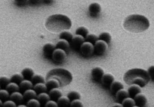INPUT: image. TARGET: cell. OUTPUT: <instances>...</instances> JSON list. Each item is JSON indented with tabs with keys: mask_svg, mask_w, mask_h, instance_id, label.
Instances as JSON below:
<instances>
[{
	"mask_svg": "<svg viewBox=\"0 0 154 107\" xmlns=\"http://www.w3.org/2000/svg\"><path fill=\"white\" fill-rule=\"evenodd\" d=\"M149 26V21L145 16L137 14L129 15L123 23L125 29L133 33L143 32L147 30Z\"/></svg>",
	"mask_w": 154,
	"mask_h": 107,
	"instance_id": "1",
	"label": "cell"
},
{
	"mask_svg": "<svg viewBox=\"0 0 154 107\" xmlns=\"http://www.w3.org/2000/svg\"><path fill=\"white\" fill-rule=\"evenodd\" d=\"M45 25L47 29L51 32L58 33L70 29L72 22L68 16L61 14H56L49 17Z\"/></svg>",
	"mask_w": 154,
	"mask_h": 107,
	"instance_id": "2",
	"label": "cell"
},
{
	"mask_svg": "<svg viewBox=\"0 0 154 107\" xmlns=\"http://www.w3.org/2000/svg\"><path fill=\"white\" fill-rule=\"evenodd\" d=\"M123 79L128 85H137L143 88L149 83L150 78L147 71L135 68L130 69L124 74Z\"/></svg>",
	"mask_w": 154,
	"mask_h": 107,
	"instance_id": "3",
	"label": "cell"
},
{
	"mask_svg": "<svg viewBox=\"0 0 154 107\" xmlns=\"http://www.w3.org/2000/svg\"><path fill=\"white\" fill-rule=\"evenodd\" d=\"M51 78L57 79L60 82V87H64L71 83L73 80V76L67 69L57 68L48 72L46 76V80Z\"/></svg>",
	"mask_w": 154,
	"mask_h": 107,
	"instance_id": "4",
	"label": "cell"
},
{
	"mask_svg": "<svg viewBox=\"0 0 154 107\" xmlns=\"http://www.w3.org/2000/svg\"><path fill=\"white\" fill-rule=\"evenodd\" d=\"M108 44L103 40H99L94 45V53L97 55H102L106 52Z\"/></svg>",
	"mask_w": 154,
	"mask_h": 107,
	"instance_id": "5",
	"label": "cell"
},
{
	"mask_svg": "<svg viewBox=\"0 0 154 107\" xmlns=\"http://www.w3.org/2000/svg\"><path fill=\"white\" fill-rule=\"evenodd\" d=\"M82 54L85 57H90L94 53V45L88 42H85L80 49Z\"/></svg>",
	"mask_w": 154,
	"mask_h": 107,
	"instance_id": "6",
	"label": "cell"
},
{
	"mask_svg": "<svg viewBox=\"0 0 154 107\" xmlns=\"http://www.w3.org/2000/svg\"><path fill=\"white\" fill-rule=\"evenodd\" d=\"M85 42V39L83 37L79 35H76L73 37L72 40L70 43V46L75 50H79L81 46Z\"/></svg>",
	"mask_w": 154,
	"mask_h": 107,
	"instance_id": "7",
	"label": "cell"
},
{
	"mask_svg": "<svg viewBox=\"0 0 154 107\" xmlns=\"http://www.w3.org/2000/svg\"><path fill=\"white\" fill-rule=\"evenodd\" d=\"M67 57L66 52L62 49H56L54 51L52 59L54 61L58 63H61L65 61Z\"/></svg>",
	"mask_w": 154,
	"mask_h": 107,
	"instance_id": "8",
	"label": "cell"
},
{
	"mask_svg": "<svg viewBox=\"0 0 154 107\" xmlns=\"http://www.w3.org/2000/svg\"><path fill=\"white\" fill-rule=\"evenodd\" d=\"M101 11V7L97 3H93L91 4L88 7V12L92 17H97Z\"/></svg>",
	"mask_w": 154,
	"mask_h": 107,
	"instance_id": "9",
	"label": "cell"
},
{
	"mask_svg": "<svg viewBox=\"0 0 154 107\" xmlns=\"http://www.w3.org/2000/svg\"><path fill=\"white\" fill-rule=\"evenodd\" d=\"M56 46L53 44L48 43L45 44L43 48V52L45 57L46 58H52L53 53L56 49Z\"/></svg>",
	"mask_w": 154,
	"mask_h": 107,
	"instance_id": "10",
	"label": "cell"
},
{
	"mask_svg": "<svg viewBox=\"0 0 154 107\" xmlns=\"http://www.w3.org/2000/svg\"><path fill=\"white\" fill-rule=\"evenodd\" d=\"M91 76L92 79L96 82L101 81L103 76L104 75L103 70L100 67H96L91 71Z\"/></svg>",
	"mask_w": 154,
	"mask_h": 107,
	"instance_id": "11",
	"label": "cell"
},
{
	"mask_svg": "<svg viewBox=\"0 0 154 107\" xmlns=\"http://www.w3.org/2000/svg\"><path fill=\"white\" fill-rule=\"evenodd\" d=\"M135 102V106L139 107H144L147 103V100L143 94H138L134 99Z\"/></svg>",
	"mask_w": 154,
	"mask_h": 107,
	"instance_id": "12",
	"label": "cell"
},
{
	"mask_svg": "<svg viewBox=\"0 0 154 107\" xmlns=\"http://www.w3.org/2000/svg\"><path fill=\"white\" fill-rule=\"evenodd\" d=\"M10 99L15 102L17 105H20L24 101L23 95L18 91L14 92L11 94Z\"/></svg>",
	"mask_w": 154,
	"mask_h": 107,
	"instance_id": "13",
	"label": "cell"
},
{
	"mask_svg": "<svg viewBox=\"0 0 154 107\" xmlns=\"http://www.w3.org/2000/svg\"><path fill=\"white\" fill-rule=\"evenodd\" d=\"M115 81V78L112 75L109 74H104L101 80L103 85L106 88H110V86Z\"/></svg>",
	"mask_w": 154,
	"mask_h": 107,
	"instance_id": "14",
	"label": "cell"
},
{
	"mask_svg": "<svg viewBox=\"0 0 154 107\" xmlns=\"http://www.w3.org/2000/svg\"><path fill=\"white\" fill-rule=\"evenodd\" d=\"M141 90L140 87L137 85H134L131 86L128 90V93L129 97L134 99L137 95L141 93Z\"/></svg>",
	"mask_w": 154,
	"mask_h": 107,
	"instance_id": "15",
	"label": "cell"
},
{
	"mask_svg": "<svg viewBox=\"0 0 154 107\" xmlns=\"http://www.w3.org/2000/svg\"><path fill=\"white\" fill-rule=\"evenodd\" d=\"M116 101L118 103L122 105L124 100L129 97L128 92L124 90L120 91L117 93L116 95Z\"/></svg>",
	"mask_w": 154,
	"mask_h": 107,
	"instance_id": "16",
	"label": "cell"
},
{
	"mask_svg": "<svg viewBox=\"0 0 154 107\" xmlns=\"http://www.w3.org/2000/svg\"><path fill=\"white\" fill-rule=\"evenodd\" d=\"M33 85L31 81L27 79H25L21 82V83L19 85L20 88V91L24 93V91L33 88Z\"/></svg>",
	"mask_w": 154,
	"mask_h": 107,
	"instance_id": "17",
	"label": "cell"
},
{
	"mask_svg": "<svg viewBox=\"0 0 154 107\" xmlns=\"http://www.w3.org/2000/svg\"><path fill=\"white\" fill-rule=\"evenodd\" d=\"M110 88L112 94L116 95L118 91L124 88V86L121 82L115 81L113 82Z\"/></svg>",
	"mask_w": 154,
	"mask_h": 107,
	"instance_id": "18",
	"label": "cell"
},
{
	"mask_svg": "<svg viewBox=\"0 0 154 107\" xmlns=\"http://www.w3.org/2000/svg\"><path fill=\"white\" fill-rule=\"evenodd\" d=\"M46 86L48 90L50 91L54 88H59L60 87V83L59 81L55 78H51L46 81Z\"/></svg>",
	"mask_w": 154,
	"mask_h": 107,
	"instance_id": "19",
	"label": "cell"
},
{
	"mask_svg": "<svg viewBox=\"0 0 154 107\" xmlns=\"http://www.w3.org/2000/svg\"><path fill=\"white\" fill-rule=\"evenodd\" d=\"M36 92L34 90L30 89L27 90L23 93V97H24V101L27 102L29 100L35 98L37 97Z\"/></svg>",
	"mask_w": 154,
	"mask_h": 107,
	"instance_id": "20",
	"label": "cell"
},
{
	"mask_svg": "<svg viewBox=\"0 0 154 107\" xmlns=\"http://www.w3.org/2000/svg\"><path fill=\"white\" fill-rule=\"evenodd\" d=\"M70 43L65 40H60L56 46V49H62L65 52H68L70 49Z\"/></svg>",
	"mask_w": 154,
	"mask_h": 107,
	"instance_id": "21",
	"label": "cell"
},
{
	"mask_svg": "<svg viewBox=\"0 0 154 107\" xmlns=\"http://www.w3.org/2000/svg\"><path fill=\"white\" fill-rule=\"evenodd\" d=\"M58 106L67 107L70 106L71 101L68 97L61 96L57 101Z\"/></svg>",
	"mask_w": 154,
	"mask_h": 107,
	"instance_id": "22",
	"label": "cell"
},
{
	"mask_svg": "<svg viewBox=\"0 0 154 107\" xmlns=\"http://www.w3.org/2000/svg\"><path fill=\"white\" fill-rule=\"evenodd\" d=\"M36 98L42 106H45L46 103L51 100L49 95L45 92L39 94L37 96Z\"/></svg>",
	"mask_w": 154,
	"mask_h": 107,
	"instance_id": "23",
	"label": "cell"
},
{
	"mask_svg": "<svg viewBox=\"0 0 154 107\" xmlns=\"http://www.w3.org/2000/svg\"><path fill=\"white\" fill-rule=\"evenodd\" d=\"M51 99L53 100L57 101L59 98L62 96V93L61 91L58 88H54L51 90L49 93Z\"/></svg>",
	"mask_w": 154,
	"mask_h": 107,
	"instance_id": "24",
	"label": "cell"
},
{
	"mask_svg": "<svg viewBox=\"0 0 154 107\" xmlns=\"http://www.w3.org/2000/svg\"><path fill=\"white\" fill-rule=\"evenodd\" d=\"M21 74L24 76V79L31 80L32 76L34 75V71L30 68H25L21 71Z\"/></svg>",
	"mask_w": 154,
	"mask_h": 107,
	"instance_id": "25",
	"label": "cell"
},
{
	"mask_svg": "<svg viewBox=\"0 0 154 107\" xmlns=\"http://www.w3.org/2000/svg\"><path fill=\"white\" fill-rule=\"evenodd\" d=\"M33 89L37 94L46 92L48 91L47 87L45 83H38L35 84L33 87Z\"/></svg>",
	"mask_w": 154,
	"mask_h": 107,
	"instance_id": "26",
	"label": "cell"
},
{
	"mask_svg": "<svg viewBox=\"0 0 154 107\" xmlns=\"http://www.w3.org/2000/svg\"><path fill=\"white\" fill-rule=\"evenodd\" d=\"M6 89L10 94L13 93L14 92L20 91V88L18 85L13 82H10L6 87Z\"/></svg>",
	"mask_w": 154,
	"mask_h": 107,
	"instance_id": "27",
	"label": "cell"
},
{
	"mask_svg": "<svg viewBox=\"0 0 154 107\" xmlns=\"http://www.w3.org/2000/svg\"><path fill=\"white\" fill-rule=\"evenodd\" d=\"M59 37L60 40H65L70 43L73 36L71 32L68 31H64L60 34Z\"/></svg>",
	"mask_w": 154,
	"mask_h": 107,
	"instance_id": "28",
	"label": "cell"
},
{
	"mask_svg": "<svg viewBox=\"0 0 154 107\" xmlns=\"http://www.w3.org/2000/svg\"><path fill=\"white\" fill-rule=\"evenodd\" d=\"M24 77L21 74L16 73L13 74L11 78V82H15L18 85L21 83L24 80Z\"/></svg>",
	"mask_w": 154,
	"mask_h": 107,
	"instance_id": "29",
	"label": "cell"
},
{
	"mask_svg": "<svg viewBox=\"0 0 154 107\" xmlns=\"http://www.w3.org/2000/svg\"><path fill=\"white\" fill-rule=\"evenodd\" d=\"M98 37L99 40L103 41L108 44L110 43L112 40V36L108 32H104L101 33L99 36Z\"/></svg>",
	"mask_w": 154,
	"mask_h": 107,
	"instance_id": "30",
	"label": "cell"
},
{
	"mask_svg": "<svg viewBox=\"0 0 154 107\" xmlns=\"http://www.w3.org/2000/svg\"><path fill=\"white\" fill-rule=\"evenodd\" d=\"M33 85L38 83H45L44 77L40 74H34L31 79Z\"/></svg>",
	"mask_w": 154,
	"mask_h": 107,
	"instance_id": "31",
	"label": "cell"
},
{
	"mask_svg": "<svg viewBox=\"0 0 154 107\" xmlns=\"http://www.w3.org/2000/svg\"><path fill=\"white\" fill-rule=\"evenodd\" d=\"M88 30L86 27L84 26H81L77 28L76 31V35H79L83 37L84 38H86L87 35L88 34Z\"/></svg>",
	"mask_w": 154,
	"mask_h": 107,
	"instance_id": "32",
	"label": "cell"
},
{
	"mask_svg": "<svg viewBox=\"0 0 154 107\" xmlns=\"http://www.w3.org/2000/svg\"><path fill=\"white\" fill-rule=\"evenodd\" d=\"M10 96H11L10 93L7 90L2 89L0 91L1 100H2L3 103L10 99Z\"/></svg>",
	"mask_w": 154,
	"mask_h": 107,
	"instance_id": "33",
	"label": "cell"
},
{
	"mask_svg": "<svg viewBox=\"0 0 154 107\" xmlns=\"http://www.w3.org/2000/svg\"><path fill=\"white\" fill-rule=\"evenodd\" d=\"M67 97L70 99L71 101L76 100H80L81 98V95L78 92L76 91H71L68 93Z\"/></svg>",
	"mask_w": 154,
	"mask_h": 107,
	"instance_id": "34",
	"label": "cell"
},
{
	"mask_svg": "<svg viewBox=\"0 0 154 107\" xmlns=\"http://www.w3.org/2000/svg\"><path fill=\"white\" fill-rule=\"evenodd\" d=\"M99 40V37L94 34H88L85 38V42L90 43L94 45Z\"/></svg>",
	"mask_w": 154,
	"mask_h": 107,
	"instance_id": "35",
	"label": "cell"
},
{
	"mask_svg": "<svg viewBox=\"0 0 154 107\" xmlns=\"http://www.w3.org/2000/svg\"><path fill=\"white\" fill-rule=\"evenodd\" d=\"M11 82V79L7 76H2L0 78L1 88L2 89L6 88V87Z\"/></svg>",
	"mask_w": 154,
	"mask_h": 107,
	"instance_id": "36",
	"label": "cell"
},
{
	"mask_svg": "<svg viewBox=\"0 0 154 107\" xmlns=\"http://www.w3.org/2000/svg\"><path fill=\"white\" fill-rule=\"evenodd\" d=\"M26 106L29 107H39L41 105L38 100L34 98L29 100L26 102Z\"/></svg>",
	"mask_w": 154,
	"mask_h": 107,
	"instance_id": "37",
	"label": "cell"
},
{
	"mask_svg": "<svg viewBox=\"0 0 154 107\" xmlns=\"http://www.w3.org/2000/svg\"><path fill=\"white\" fill-rule=\"evenodd\" d=\"M122 105L124 107H133L135 106V104L134 100L130 98L124 100Z\"/></svg>",
	"mask_w": 154,
	"mask_h": 107,
	"instance_id": "38",
	"label": "cell"
},
{
	"mask_svg": "<svg viewBox=\"0 0 154 107\" xmlns=\"http://www.w3.org/2000/svg\"><path fill=\"white\" fill-rule=\"evenodd\" d=\"M15 4L18 7H23L28 4V0H14Z\"/></svg>",
	"mask_w": 154,
	"mask_h": 107,
	"instance_id": "39",
	"label": "cell"
},
{
	"mask_svg": "<svg viewBox=\"0 0 154 107\" xmlns=\"http://www.w3.org/2000/svg\"><path fill=\"white\" fill-rule=\"evenodd\" d=\"M16 104L12 100H8L3 103V106L4 107H16Z\"/></svg>",
	"mask_w": 154,
	"mask_h": 107,
	"instance_id": "40",
	"label": "cell"
},
{
	"mask_svg": "<svg viewBox=\"0 0 154 107\" xmlns=\"http://www.w3.org/2000/svg\"><path fill=\"white\" fill-rule=\"evenodd\" d=\"M71 107H83V104L79 100H76L71 102Z\"/></svg>",
	"mask_w": 154,
	"mask_h": 107,
	"instance_id": "41",
	"label": "cell"
},
{
	"mask_svg": "<svg viewBox=\"0 0 154 107\" xmlns=\"http://www.w3.org/2000/svg\"><path fill=\"white\" fill-rule=\"evenodd\" d=\"M147 71L151 80L154 82V66H150L148 69Z\"/></svg>",
	"mask_w": 154,
	"mask_h": 107,
	"instance_id": "42",
	"label": "cell"
},
{
	"mask_svg": "<svg viewBox=\"0 0 154 107\" xmlns=\"http://www.w3.org/2000/svg\"><path fill=\"white\" fill-rule=\"evenodd\" d=\"M43 3V0H28V4L32 6H38Z\"/></svg>",
	"mask_w": 154,
	"mask_h": 107,
	"instance_id": "43",
	"label": "cell"
},
{
	"mask_svg": "<svg viewBox=\"0 0 154 107\" xmlns=\"http://www.w3.org/2000/svg\"><path fill=\"white\" fill-rule=\"evenodd\" d=\"M45 107H58L57 103L55 101L51 100L49 101L45 105Z\"/></svg>",
	"mask_w": 154,
	"mask_h": 107,
	"instance_id": "44",
	"label": "cell"
},
{
	"mask_svg": "<svg viewBox=\"0 0 154 107\" xmlns=\"http://www.w3.org/2000/svg\"><path fill=\"white\" fill-rule=\"evenodd\" d=\"M53 1L54 0H43V3L45 4H52Z\"/></svg>",
	"mask_w": 154,
	"mask_h": 107,
	"instance_id": "45",
	"label": "cell"
}]
</instances>
